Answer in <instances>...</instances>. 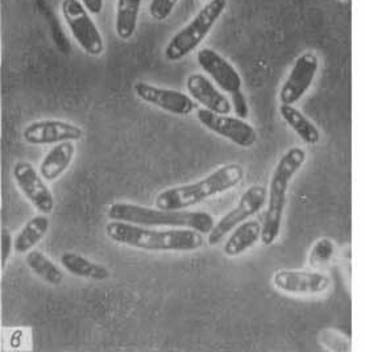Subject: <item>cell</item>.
Returning <instances> with one entry per match:
<instances>
[{"label":"cell","instance_id":"6da1fadb","mask_svg":"<svg viewBox=\"0 0 365 352\" xmlns=\"http://www.w3.org/2000/svg\"><path fill=\"white\" fill-rule=\"evenodd\" d=\"M105 231L118 244L150 252H189L203 246V234L192 229H153L111 220L106 224Z\"/></svg>","mask_w":365,"mask_h":352},{"label":"cell","instance_id":"7a4b0ae2","mask_svg":"<svg viewBox=\"0 0 365 352\" xmlns=\"http://www.w3.org/2000/svg\"><path fill=\"white\" fill-rule=\"evenodd\" d=\"M245 170L237 162L222 165L197 182L174 186L157 194L155 205L163 210H187L189 207L207 201L211 197L226 193L244 180Z\"/></svg>","mask_w":365,"mask_h":352},{"label":"cell","instance_id":"3957f363","mask_svg":"<svg viewBox=\"0 0 365 352\" xmlns=\"http://www.w3.org/2000/svg\"><path fill=\"white\" fill-rule=\"evenodd\" d=\"M306 150L301 147H292L281 156L270 178L267 200V212L262 220L261 243L269 247L277 240L281 232L282 218L287 206V190L297 172L306 162Z\"/></svg>","mask_w":365,"mask_h":352},{"label":"cell","instance_id":"277c9868","mask_svg":"<svg viewBox=\"0 0 365 352\" xmlns=\"http://www.w3.org/2000/svg\"><path fill=\"white\" fill-rule=\"evenodd\" d=\"M107 217L111 220H120L139 226H166L172 229H192L203 235H209L215 226L214 217L206 212H189V210H163L150 209L133 203H113Z\"/></svg>","mask_w":365,"mask_h":352},{"label":"cell","instance_id":"5b68a950","mask_svg":"<svg viewBox=\"0 0 365 352\" xmlns=\"http://www.w3.org/2000/svg\"><path fill=\"white\" fill-rule=\"evenodd\" d=\"M227 4V0L207 1L192 19V21H189L169 40L164 49L166 60L178 62L192 54L223 16Z\"/></svg>","mask_w":365,"mask_h":352},{"label":"cell","instance_id":"8992f818","mask_svg":"<svg viewBox=\"0 0 365 352\" xmlns=\"http://www.w3.org/2000/svg\"><path fill=\"white\" fill-rule=\"evenodd\" d=\"M62 18L79 48L91 57L105 53V40L81 0H62Z\"/></svg>","mask_w":365,"mask_h":352},{"label":"cell","instance_id":"52a82bcc","mask_svg":"<svg viewBox=\"0 0 365 352\" xmlns=\"http://www.w3.org/2000/svg\"><path fill=\"white\" fill-rule=\"evenodd\" d=\"M267 200L268 189L265 186L260 184L250 186L239 200L235 209L227 212L222 219L215 223L214 229L207 235L209 246H217L232 229L260 212L265 206Z\"/></svg>","mask_w":365,"mask_h":352},{"label":"cell","instance_id":"ba28073f","mask_svg":"<svg viewBox=\"0 0 365 352\" xmlns=\"http://www.w3.org/2000/svg\"><path fill=\"white\" fill-rule=\"evenodd\" d=\"M197 119L211 133L225 138L240 148H251L257 141V133L251 124L240 118L217 114L207 108L197 110Z\"/></svg>","mask_w":365,"mask_h":352},{"label":"cell","instance_id":"9c48e42d","mask_svg":"<svg viewBox=\"0 0 365 352\" xmlns=\"http://www.w3.org/2000/svg\"><path fill=\"white\" fill-rule=\"evenodd\" d=\"M319 71V57L314 52L299 54L279 88L281 105H296L313 86Z\"/></svg>","mask_w":365,"mask_h":352},{"label":"cell","instance_id":"30bf717a","mask_svg":"<svg viewBox=\"0 0 365 352\" xmlns=\"http://www.w3.org/2000/svg\"><path fill=\"white\" fill-rule=\"evenodd\" d=\"M277 291L292 296H319L330 289V277L319 271L279 269L272 277Z\"/></svg>","mask_w":365,"mask_h":352},{"label":"cell","instance_id":"8fae6325","mask_svg":"<svg viewBox=\"0 0 365 352\" xmlns=\"http://www.w3.org/2000/svg\"><path fill=\"white\" fill-rule=\"evenodd\" d=\"M14 178L19 189L26 200L34 205L36 210L45 215L52 214L54 210V198L52 190L45 184V180L36 170V167L26 161H19L14 167Z\"/></svg>","mask_w":365,"mask_h":352},{"label":"cell","instance_id":"7c38bea8","mask_svg":"<svg viewBox=\"0 0 365 352\" xmlns=\"http://www.w3.org/2000/svg\"><path fill=\"white\" fill-rule=\"evenodd\" d=\"M133 91L136 97L144 100L145 103L158 107L170 114L186 116L198 110L194 99L178 90L158 88L148 82L139 81L133 85Z\"/></svg>","mask_w":365,"mask_h":352},{"label":"cell","instance_id":"4fadbf2b","mask_svg":"<svg viewBox=\"0 0 365 352\" xmlns=\"http://www.w3.org/2000/svg\"><path fill=\"white\" fill-rule=\"evenodd\" d=\"M83 131L76 124L57 120V119H45L28 124L23 138L31 145H49L58 144L61 141H77L82 139Z\"/></svg>","mask_w":365,"mask_h":352},{"label":"cell","instance_id":"5bb4252c","mask_svg":"<svg viewBox=\"0 0 365 352\" xmlns=\"http://www.w3.org/2000/svg\"><path fill=\"white\" fill-rule=\"evenodd\" d=\"M197 61L200 69L225 93L232 94L242 90L243 80L239 71L222 54L217 53V51L211 48H202L197 52Z\"/></svg>","mask_w":365,"mask_h":352},{"label":"cell","instance_id":"9a60e30c","mask_svg":"<svg viewBox=\"0 0 365 352\" xmlns=\"http://www.w3.org/2000/svg\"><path fill=\"white\" fill-rule=\"evenodd\" d=\"M189 95L200 105L217 114L228 115L232 110L231 100L211 81L200 73H192L186 80Z\"/></svg>","mask_w":365,"mask_h":352},{"label":"cell","instance_id":"2e32d148","mask_svg":"<svg viewBox=\"0 0 365 352\" xmlns=\"http://www.w3.org/2000/svg\"><path fill=\"white\" fill-rule=\"evenodd\" d=\"M76 155V145L73 141H61L56 144L43 157L38 172L46 182H53L68 170Z\"/></svg>","mask_w":365,"mask_h":352},{"label":"cell","instance_id":"e0dca14e","mask_svg":"<svg viewBox=\"0 0 365 352\" xmlns=\"http://www.w3.org/2000/svg\"><path fill=\"white\" fill-rule=\"evenodd\" d=\"M262 223L259 220H245L232 229V234L227 239L223 252L227 257H237L243 255L245 251L252 248L261 240Z\"/></svg>","mask_w":365,"mask_h":352},{"label":"cell","instance_id":"ac0fdd59","mask_svg":"<svg viewBox=\"0 0 365 352\" xmlns=\"http://www.w3.org/2000/svg\"><path fill=\"white\" fill-rule=\"evenodd\" d=\"M279 115L285 123L298 135V138L307 145H317L321 140V133L318 127L302 114L294 105H281Z\"/></svg>","mask_w":365,"mask_h":352},{"label":"cell","instance_id":"d6986e66","mask_svg":"<svg viewBox=\"0 0 365 352\" xmlns=\"http://www.w3.org/2000/svg\"><path fill=\"white\" fill-rule=\"evenodd\" d=\"M141 4L143 0H116L115 33L123 41L130 40L136 33Z\"/></svg>","mask_w":365,"mask_h":352},{"label":"cell","instance_id":"ffe728a7","mask_svg":"<svg viewBox=\"0 0 365 352\" xmlns=\"http://www.w3.org/2000/svg\"><path fill=\"white\" fill-rule=\"evenodd\" d=\"M61 264L70 274L88 279L94 281H105L110 277V271L105 265L98 264L86 259L85 256L76 252H63L61 257Z\"/></svg>","mask_w":365,"mask_h":352},{"label":"cell","instance_id":"44dd1931","mask_svg":"<svg viewBox=\"0 0 365 352\" xmlns=\"http://www.w3.org/2000/svg\"><path fill=\"white\" fill-rule=\"evenodd\" d=\"M51 226L49 218L43 214L28 220L14 239V249L16 254L24 255L34 249V247L43 240Z\"/></svg>","mask_w":365,"mask_h":352},{"label":"cell","instance_id":"7402d4cb","mask_svg":"<svg viewBox=\"0 0 365 352\" xmlns=\"http://www.w3.org/2000/svg\"><path fill=\"white\" fill-rule=\"evenodd\" d=\"M26 263L31 271L51 285H60L63 281V273L57 265L53 263L48 256L41 251L32 249L26 254Z\"/></svg>","mask_w":365,"mask_h":352},{"label":"cell","instance_id":"603a6c76","mask_svg":"<svg viewBox=\"0 0 365 352\" xmlns=\"http://www.w3.org/2000/svg\"><path fill=\"white\" fill-rule=\"evenodd\" d=\"M335 255V243L329 238L318 239L309 254V264L313 268H321L329 264Z\"/></svg>","mask_w":365,"mask_h":352},{"label":"cell","instance_id":"cb8c5ba5","mask_svg":"<svg viewBox=\"0 0 365 352\" xmlns=\"http://www.w3.org/2000/svg\"><path fill=\"white\" fill-rule=\"evenodd\" d=\"M178 3L180 0H150L148 6L149 16L157 23H163L172 16Z\"/></svg>","mask_w":365,"mask_h":352},{"label":"cell","instance_id":"d4e9b609","mask_svg":"<svg viewBox=\"0 0 365 352\" xmlns=\"http://www.w3.org/2000/svg\"><path fill=\"white\" fill-rule=\"evenodd\" d=\"M231 105H232V110L235 111L237 118L245 120L250 116V105H248L247 98L244 95L242 90L231 94Z\"/></svg>","mask_w":365,"mask_h":352},{"label":"cell","instance_id":"484cf974","mask_svg":"<svg viewBox=\"0 0 365 352\" xmlns=\"http://www.w3.org/2000/svg\"><path fill=\"white\" fill-rule=\"evenodd\" d=\"M12 249H14V239L11 237V232L7 229H1V249H0L1 269L6 268Z\"/></svg>","mask_w":365,"mask_h":352},{"label":"cell","instance_id":"4316f807","mask_svg":"<svg viewBox=\"0 0 365 352\" xmlns=\"http://www.w3.org/2000/svg\"><path fill=\"white\" fill-rule=\"evenodd\" d=\"M91 15H99L105 9V0H81Z\"/></svg>","mask_w":365,"mask_h":352},{"label":"cell","instance_id":"83f0119b","mask_svg":"<svg viewBox=\"0 0 365 352\" xmlns=\"http://www.w3.org/2000/svg\"><path fill=\"white\" fill-rule=\"evenodd\" d=\"M203 1H205V3H207V1H211V0H203Z\"/></svg>","mask_w":365,"mask_h":352}]
</instances>
